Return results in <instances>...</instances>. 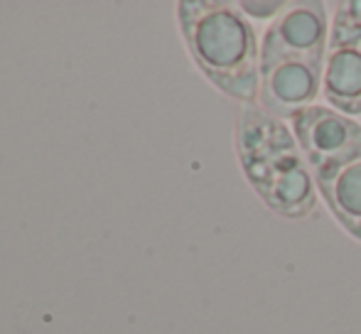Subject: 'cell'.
Here are the masks:
<instances>
[{
    "instance_id": "1",
    "label": "cell",
    "mask_w": 361,
    "mask_h": 334,
    "mask_svg": "<svg viewBox=\"0 0 361 334\" xmlns=\"http://www.w3.org/2000/svg\"><path fill=\"white\" fill-rule=\"evenodd\" d=\"M236 155L246 180L273 214L305 219L317 206V182L293 128L258 106L236 118Z\"/></svg>"
},
{
    "instance_id": "2",
    "label": "cell",
    "mask_w": 361,
    "mask_h": 334,
    "mask_svg": "<svg viewBox=\"0 0 361 334\" xmlns=\"http://www.w3.org/2000/svg\"><path fill=\"white\" fill-rule=\"evenodd\" d=\"M182 37L200 72L228 99L253 106L261 89V47L238 3L177 5Z\"/></svg>"
},
{
    "instance_id": "3",
    "label": "cell",
    "mask_w": 361,
    "mask_h": 334,
    "mask_svg": "<svg viewBox=\"0 0 361 334\" xmlns=\"http://www.w3.org/2000/svg\"><path fill=\"white\" fill-rule=\"evenodd\" d=\"M322 96L339 113L361 116V0L334 5Z\"/></svg>"
},
{
    "instance_id": "4",
    "label": "cell",
    "mask_w": 361,
    "mask_h": 334,
    "mask_svg": "<svg viewBox=\"0 0 361 334\" xmlns=\"http://www.w3.org/2000/svg\"><path fill=\"white\" fill-rule=\"evenodd\" d=\"M295 138L314 177L361 160V125L332 106H310L290 118Z\"/></svg>"
},
{
    "instance_id": "5",
    "label": "cell",
    "mask_w": 361,
    "mask_h": 334,
    "mask_svg": "<svg viewBox=\"0 0 361 334\" xmlns=\"http://www.w3.org/2000/svg\"><path fill=\"white\" fill-rule=\"evenodd\" d=\"M324 59L261 49V109L281 120L314 106L322 94Z\"/></svg>"
},
{
    "instance_id": "6",
    "label": "cell",
    "mask_w": 361,
    "mask_h": 334,
    "mask_svg": "<svg viewBox=\"0 0 361 334\" xmlns=\"http://www.w3.org/2000/svg\"><path fill=\"white\" fill-rule=\"evenodd\" d=\"M329 27L332 25H329L327 5L324 3H317V0L290 3L273 20L271 27L266 30L261 49L324 59L329 42Z\"/></svg>"
},
{
    "instance_id": "7",
    "label": "cell",
    "mask_w": 361,
    "mask_h": 334,
    "mask_svg": "<svg viewBox=\"0 0 361 334\" xmlns=\"http://www.w3.org/2000/svg\"><path fill=\"white\" fill-rule=\"evenodd\" d=\"M314 182L329 214L352 239L361 241V160L314 177Z\"/></svg>"
},
{
    "instance_id": "8",
    "label": "cell",
    "mask_w": 361,
    "mask_h": 334,
    "mask_svg": "<svg viewBox=\"0 0 361 334\" xmlns=\"http://www.w3.org/2000/svg\"><path fill=\"white\" fill-rule=\"evenodd\" d=\"M241 10L251 18H271V15H281L286 10V3H238Z\"/></svg>"
}]
</instances>
